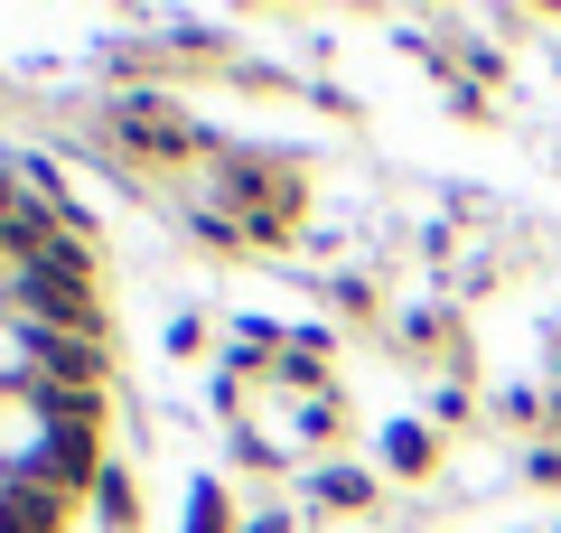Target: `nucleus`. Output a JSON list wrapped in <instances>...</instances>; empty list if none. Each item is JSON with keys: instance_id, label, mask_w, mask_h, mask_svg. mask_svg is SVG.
I'll use <instances>...</instances> for the list:
<instances>
[{"instance_id": "f257e3e1", "label": "nucleus", "mask_w": 561, "mask_h": 533, "mask_svg": "<svg viewBox=\"0 0 561 533\" xmlns=\"http://www.w3.org/2000/svg\"><path fill=\"white\" fill-rule=\"evenodd\" d=\"M28 375L47 394H103V347L94 337H66V328H28Z\"/></svg>"}, {"instance_id": "f03ea898", "label": "nucleus", "mask_w": 561, "mask_h": 533, "mask_svg": "<svg viewBox=\"0 0 561 533\" xmlns=\"http://www.w3.org/2000/svg\"><path fill=\"white\" fill-rule=\"evenodd\" d=\"M66 524V496L47 487V477H0V533H57Z\"/></svg>"}, {"instance_id": "7ed1b4c3", "label": "nucleus", "mask_w": 561, "mask_h": 533, "mask_svg": "<svg viewBox=\"0 0 561 533\" xmlns=\"http://www.w3.org/2000/svg\"><path fill=\"white\" fill-rule=\"evenodd\" d=\"M122 140H140V150H187V122H169V103H131V113H122Z\"/></svg>"}, {"instance_id": "20e7f679", "label": "nucleus", "mask_w": 561, "mask_h": 533, "mask_svg": "<svg viewBox=\"0 0 561 533\" xmlns=\"http://www.w3.org/2000/svg\"><path fill=\"white\" fill-rule=\"evenodd\" d=\"M94 506H103V524H113V533H131V477L103 468V477H94Z\"/></svg>"}]
</instances>
